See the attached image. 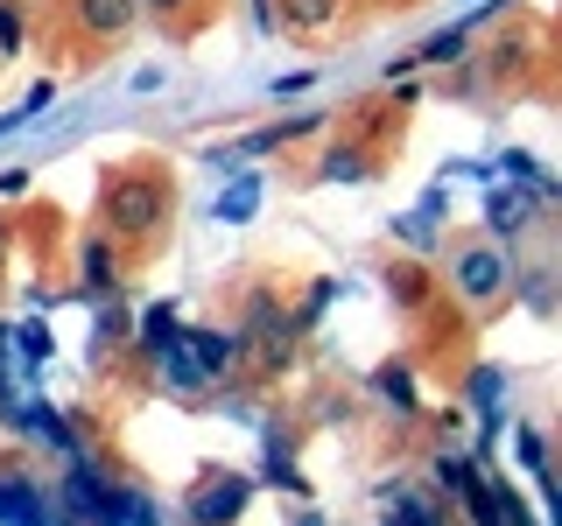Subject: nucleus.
I'll return each instance as SVG.
<instances>
[{
  "label": "nucleus",
  "instance_id": "nucleus-1",
  "mask_svg": "<svg viewBox=\"0 0 562 526\" xmlns=\"http://www.w3.org/2000/svg\"><path fill=\"white\" fill-rule=\"evenodd\" d=\"M99 210H105V232L155 239L169 225V183H162V175H148V169H120V175H105Z\"/></svg>",
  "mask_w": 562,
  "mask_h": 526
},
{
  "label": "nucleus",
  "instance_id": "nucleus-2",
  "mask_svg": "<svg viewBox=\"0 0 562 526\" xmlns=\"http://www.w3.org/2000/svg\"><path fill=\"white\" fill-rule=\"evenodd\" d=\"M450 288L464 295L471 309H485V302H499V295L514 288V260H506L499 245H464V253L450 260Z\"/></svg>",
  "mask_w": 562,
  "mask_h": 526
},
{
  "label": "nucleus",
  "instance_id": "nucleus-3",
  "mask_svg": "<svg viewBox=\"0 0 562 526\" xmlns=\"http://www.w3.org/2000/svg\"><path fill=\"white\" fill-rule=\"evenodd\" d=\"M14 428H22V435H35V443H43L49 456H57V464H78V456H85V443H78V428H70V421L57 414V408H49V400H22V414H14Z\"/></svg>",
  "mask_w": 562,
  "mask_h": 526
},
{
  "label": "nucleus",
  "instance_id": "nucleus-4",
  "mask_svg": "<svg viewBox=\"0 0 562 526\" xmlns=\"http://www.w3.org/2000/svg\"><path fill=\"white\" fill-rule=\"evenodd\" d=\"M254 499V478H204L190 491V526H233Z\"/></svg>",
  "mask_w": 562,
  "mask_h": 526
},
{
  "label": "nucleus",
  "instance_id": "nucleus-5",
  "mask_svg": "<svg viewBox=\"0 0 562 526\" xmlns=\"http://www.w3.org/2000/svg\"><path fill=\"white\" fill-rule=\"evenodd\" d=\"M140 22L134 0H70V28L85 35V43H120Z\"/></svg>",
  "mask_w": 562,
  "mask_h": 526
},
{
  "label": "nucleus",
  "instance_id": "nucleus-6",
  "mask_svg": "<svg viewBox=\"0 0 562 526\" xmlns=\"http://www.w3.org/2000/svg\"><path fill=\"white\" fill-rule=\"evenodd\" d=\"M183 351L198 358L204 379H218V373H233V365L246 358V338L239 330H183Z\"/></svg>",
  "mask_w": 562,
  "mask_h": 526
},
{
  "label": "nucleus",
  "instance_id": "nucleus-7",
  "mask_svg": "<svg viewBox=\"0 0 562 526\" xmlns=\"http://www.w3.org/2000/svg\"><path fill=\"white\" fill-rule=\"evenodd\" d=\"M254 365H260V373H281V365H289V316H281L274 302H268V295H260V302H254Z\"/></svg>",
  "mask_w": 562,
  "mask_h": 526
},
{
  "label": "nucleus",
  "instance_id": "nucleus-8",
  "mask_svg": "<svg viewBox=\"0 0 562 526\" xmlns=\"http://www.w3.org/2000/svg\"><path fill=\"white\" fill-rule=\"evenodd\" d=\"M260 197H268V183H260V169H233V183L211 197V218L218 225H246L260 210Z\"/></svg>",
  "mask_w": 562,
  "mask_h": 526
},
{
  "label": "nucleus",
  "instance_id": "nucleus-9",
  "mask_svg": "<svg viewBox=\"0 0 562 526\" xmlns=\"http://www.w3.org/2000/svg\"><path fill=\"white\" fill-rule=\"evenodd\" d=\"M535 204H541L535 190H492V197H485V225L499 239H520L527 225H535Z\"/></svg>",
  "mask_w": 562,
  "mask_h": 526
},
{
  "label": "nucleus",
  "instance_id": "nucleus-10",
  "mask_svg": "<svg viewBox=\"0 0 562 526\" xmlns=\"http://www.w3.org/2000/svg\"><path fill=\"white\" fill-rule=\"evenodd\" d=\"M338 14H345V0H281V28H295V35L338 28Z\"/></svg>",
  "mask_w": 562,
  "mask_h": 526
},
{
  "label": "nucleus",
  "instance_id": "nucleus-11",
  "mask_svg": "<svg viewBox=\"0 0 562 526\" xmlns=\"http://www.w3.org/2000/svg\"><path fill=\"white\" fill-rule=\"evenodd\" d=\"M134 338L148 358H162V351L183 338V323H176V302H155V309H140V323H134Z\"/></svg>",
  "mask_w": 562,
  "mask_h": 526
},
{
  "label": "nucleus",
  "instance_id": "nucleus-12",
  "mask_svg": "<svg viewBox=\"0 0 562 526\" xmlns=\"http://www.w3.org/2000/svg\"><path fill=\"white\" fill-rule=\"evenodd\" d=\"M78 274H85V288L105 295L120 281V260H113V232H99V239H85V253H78Z\"/></svg>",
  "mask_w": 562,
  "mask_h": 526
},
{
  "label": "nucleus",
  "instance_id": "nucleus-13",
  "mask_svg": "<svg viewBox=\"0 0 562 526\" xmlns=\"http://www.w3.org/2000/svg\"><path fill=\"white\" fill-rule=\"evenodd\" d=\"M436 218H443V190H429V197H422L408 218H394V232L408 239L415 253H429V245H436Z\"/></svg>",
  "mask_w": 562,
  "mask_h": 526
},
{
  "label": "nucleus",
  "instance_id": "nucleus-14",
  "mask_svg": "<svg viewBox=\"0 0 562 526\" xmlns=\"http://www.w3.org/2000/svg\"><path fill=\"white\" fill-rule=\"evenodd\" d=\"M316 175H324V183H366V175H373V162H366V148H324Z\"/></svg>",
  "mask_w": 562,
  "mask_h": 526
},
{
  "label": "nucleus",
  "instance_id": "nucleus-15",
  "mask_svg": "<svg viewBox=\"0 0 562 526\" xmlns=\"http://www.w3.org/2000/svg\"><path fill=\"white\" fill-rule=\"evenodd\" d=\"M471 408L485 414V443H492V435H499V373H492V365L471 373Z\"/></svg>",
  "mask_w": 562,
  "mask_h": 526
},
{
  "label": "nucleus",
  "instance_id": "nucleus-16",
  "mask_svg": "<svg viewBox=\"0 0 562 526\" xmlns=\"http://www.w3.org/2000/svg\"><path fill=\"white\" fill-rule=\"evenodd\" d=\"M499 169L514 175V183H527V190H535V197H555V175L541 169V162H535V155H527V148H506V162H499Z\"/></svg>",
  "mask_w": 562,
  "mask_h": 526
},
{
  "label": "nucleus",
  "instance_id": "nucleus-17",
  "mask_svg": "<svg viewBox=\"0 0 562 526\" xmlns=\"http://www.w3.org/2000/svg\"><path fill=\"white\" fill-rule=\"evenodd\" d=\"M394 526H450V519H443V505H436L429 491H401V499H394Z\"/></svg>",
  "mask_w": 562,
  "mask_h": 526
},
{
  "label": "nucleus",
  "instance_id": "nucleus-18",
  "mask_svg": "<svg viewBox=\"0 0 562 526\" xmlns=\"http://www.w3.org/2000/svg\"><path fill=\"white\" fill-rule=\"evenodd\" d=\"M155 365H162V386H176V393H190V386H204V373H198V358L183 351V338H176V344H169V351H162Z\"/></svg>",
  "mask_w": 562,
  "mask_h": 526
},
{
  "label": "nucleus",
  "instance_id": "nucleus-19",
  "mask_svg": "<svg viewBox=\"0 0 562 526\" xmlns=\"http://www.w3.org/2000/svg\"><path fill=\"white\" fill-rule=\"evenodd\" d=\"M8 351H22V365L35 373V365L49 358V330H43V323L29 316V323H14V330H8Z\"/></svg>",
  "mask_w": 562,
  "mask_h": 526
},
{
  "label": "nucleus",
  "instance_id": "nucleus-20",
  "mask_svg": "<svg viewBox=\"0 0 562 526\" xmlns=\"http://www.w3.org/2000/svg\"><path fill=\"white\" fill-rule=\"evenodd\" d=\"M514 443H520L514 456H520V464H527V470H535V478H541V484H549V435H541V428H514Z\"/></svg>",
  "mask_w": 562,
  "mask_h": 526
},
{
  "label": "nucleus",
  "instance_id": "nucleus-21",
  "mask_svg": "<svg viewBox=\"0 0 562 526\" xmlns=\"http://www.w3.org/2000/svg\"><path fill=\"white\" fill-rule=\"evenodd\" d=\"M22 43H29L22 8H14V0H0V64H8V57H22Z\"/></svg>",
  "mask_w": 562,
  "mask_h": 526
},
{
  "label": "nucleus",
  "instance_id": "nucleus-22",
  "mask_svg": "<svg viewBox=\"0 0 562 526\" xmlns=\"http://www.w3.org/2000/svg\"><path fill=\"white\" fill-rule=\"evenodd\" d=\"M457 57H464V28H443L415 49V64H457Z\"/></svg>",
  "mask_w": 562,
  "mask_h": 526
},
{
  "label": "nucleus",
  "instance_id": "nucleus-23",
  "mask_svg": "<svg viewBox=\"0 0 562 526\" xmlns=\"http://www.w3.org/2000/svg\"><path fill=\"white\" fill-rule=\"evenodd\" d=\"M373 393L386 400V408H401V414H415V379H408V373H380V379H373Z\"/></svg>",
  "mask_w": 562,
  "mask_h": 526
},
{
  "label": "nucleus",
  "instance_id": "nucleus-24",
  "mask_svg": "<svg viewBox=\"0 0 562 526\" xmlns=\"http://www.w3.org/2000/svg\"><path fill=\"white\" fill-rule=\"evenodd\" d=\"M120 519L127 526H162V505H155L148 491H120Z\"/></svg>",
  "mask_w": 562,
  "mask_h": 526
},
{
  "label": "nucleus",
  "instance_id": "nucleus-25",
  "mask_svg": "<svg viewBox=\"0 0 562 526\" xmlns=\"http://www.w3.org/2000/svg\"><path fill=\"white\" fill-rule=\"evenodd\" d=\"M394 295H401V302L415 309L422 295H429V274H422V267H401V274H394Z\"/></svg>",
  "mask_w": 562,
  "mask_h": 526
},
{
  "label": "nucleus",
  "instance_id": "nucleus-26",
  "mask_svg": "<svg viewBox=\"0 0 562 526\" xmlns=\"http://www.w3.org/2000/svg\"><path fill=\"white\" fill-rule=\"evenodd\" d=\"M330 295H338V281H316V295H310V302H303V316H295V330H310L316 316L330 309Z\"/></svg>",
  "mask_w": 562,
  "mask_h": 526
},
{
  "label": "nucleus",
  "instance_id": "nucleus-27",
  "mask_svg": "<svg viewBox=\"0 0 562 526\" xmlns=\"http://www.w3.org/2000/svg\"><path fill=\"white\" fill-rule=\"evenodd\" d=\"M134 8H155V14H176V8H190V0H134Z\"/></svg>",
  "mask_w": 562,
  "mask_h": 526
},
{
  "label": "nucleus",
  "instance_id": "nucleus-28",
  "mask_svg": "<svg viewBox=\"0 0 562 526\" xmlns=\"http://www.w3.org/2000/svg\"><path fill=\"white\" fill-rule=\"evenodd\" d=\"M303 526H324V519H316V513H303Z\"/></svg>",
  "mask_w": 562,
  "mask_h": 526
},
{
  "label": "nucleus",
  "instance_id": "nucleus-29",
  "mask_svg": "<svg viewBox=\"0 0 562 526\" xmlns=\"http://www.w3.org/2000/svg\"><path fill=\"white\" fill-rule=\"evenodd\" d=\"M0 245H8V232H0Z\"/></svg>",
  "mask_w": 562,
  "mask_h": 526
}]
</instances>
